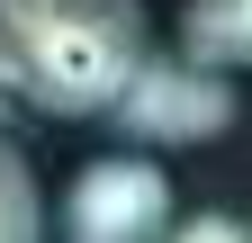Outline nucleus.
Listing matches in <instances>:
<instances>
[{"label": "nucleus", "mask_w": 252, "mask_h": 243, "mask_svg": "<svg viewBox=\"0 0 252 243\" xmlns=\"http://www.w3.org/2000/svg\"><path fill=\"white\" fill-rule=\"evenodd\" d=\"M0 9H9V0H0Z\"/></svg>", "instance_id": "6e6552de"}, {"label": "nucleus", "mask_w": 252, "mask_h": 243, "mask_svg": "<svg viewBox=\"0 0 252 243\" xmlns=\"http://www.w3.org/2000/svg\"><path fill=\"white\" fill-rule=\"evenodd\" d=\"M144 63V27L126 0H54V9H0V81L45 117H99Z\"/></svg>", "instance_id": "f257e3e1"}, {"label": "nucleus", "mask_w": 252, "mask_h": 243, "mask_svg": "<svg viewBox=\"0 0 252 243\" xmlns=\"http://www.w3.org/2000/svg\"><path fill=\"white\" fill-rule=\"evenodd\" d=\"M63 234L72 243H162L171 234V180L144 153H108L63 189Z\"/></svg>", "instance_id": "7ed1b4c3"}, {"label": "nucleus", "mask_w": 252, "mask_h": 243, "mask_svg": "<svg viewBox=\"0 0 252 243\" xmlns=\"http://www.w3.org/2000/svg\"><path fill=\"white\" fill-rule=\"evenodd\" d=\"M180 45L198 72H243L252 63V0H189Z\"/></svg>", "instance_id": "20e7f679"}, {"label": "nucleus", "mask_w": 252, "mask_h": 243, "mask_svg": "<svg viewBox=\"0 0 252 243\" xmlns=\"http://www.w3.org/2000/svg\"><path fill=\"white\" fill-rule=\"evenodd\" d=\"M234 108H243V99H234L225 72H198V63H180V54H171V63L144 54L108 117H117L135 144H207V135L234 126Z\"/></svg>", "instance_id": "f03ea898"}, {"label": "nucleus", "mask_w": 252, "mask_h": 243, "mask_svg": "<svg viewBox=\"0 0 252 243\" xmlns=\"http://www.w3.org/2000/svg\"><path fill=\"white\" fill-rule=\"evenodd\" d=\"M162 243H252V234H243L234 216H189V225H171Z\"/></svg>", "instance_id": "423d86ee"}, {"label": "nucleus", "mask_w": 252, "mask_h": 243, "mask_svg": "<svg viewBox=\"0 0 252 243\" xmlns=\"http://www.w3.org/2000/svg\"><path fill=\"white\" fill-rule=\"evenodd\" d=\"M0 243H45V207H36V171L0 144Z\"/></svg>", "instance_id": "39448f33"}, {"label": "nucleus", "mask_w": 252, "mask_h": 243, "mask_svg": "<svg viewBox=\"0 0 252 243\" xmlns=\"http://www.w3.org/2000/svg\"><path fill=\"white\" fill-rule=\"evenodd\" d=\"M243 234H252V225H243Z\"/></svg>", "instance_id": "1a4fd4ad"}, {"label": "nucleus", "mask_w": 252, "mask_h": 243, "mask_svg": "<svg viewBox=\"0 0 252 243\" xmlns=\"http://www.w3.org/2000/svg\"><path fill=\"white\" fill-rule=\"evenodd\" d=\"M9 9H54V0H9Z\"/></svg>", "instance_id": "0eeeda50"}]
</instances>
